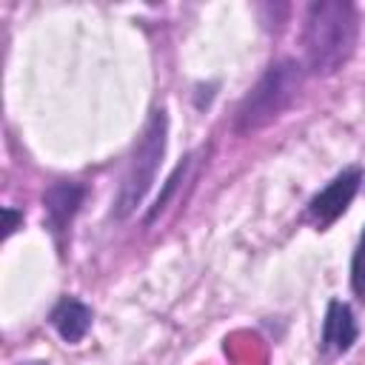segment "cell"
Returning a JSON list of instances; mask_svg holds the SVG:
<instances>
[{"label": "cell", "mask_w": 365, "mask_h": 365, "mask_svg": "<svg viewBox=\"0 0 365 365\" xmlns=\"http://www.w3.org/2000/svg\"><path fill=\"white\" fill-rule=\"evenodd\" d=\"M359 37V14L356 6L348 0H317L305 9L302 23V48H305V68L311 74H334L339 71Z\"/></svg>", "instance_id": "6da1fadb"}, {"label": "cell", "mask_w": 365, "mask_h": 365, "mask_svg": "<svg viewBox=\"0 0 365 365\" xmlns=\"http://www.w3.org/2000/svg\"><path fill=\"white\" fill-rule=\"evenodd\" d=\"M305 80V66L285 57L265 68V74L254 83V88L242 97L234 114V131L237 134H254L265 125H271L299 94Z\"/></svg>", "instance_id": "7a4b0ae2"}, {"label": "cell", "mask_w": 365, "mask_h": 365, "mask_svg": "<svg viewBox=\"0 0 365 365\" xmlns=\"http://www.w3.org/2000/svg\"><path fill=\"white\" fill-rule=\"evenodd\" d=\"M165 145H168V114H165V108H157V111H151V117L128 157V165L120 177V188H117L114 208H111L114 220H128L143 205L148 188L157 180L160 163L165 157Z\"/></svg>", "instance_id": "3957f363"}, {"label": "cell", "mask_w": 365, "mask_h": 365, "mask_svg": "<svg viewBox=\"0 0 365 365\" xmlns=\"http://www.w3.org/2000/svg\"><path fill=\"white\" fill-rule=\"evenodd\" d=\"M362 185V168L351 165L345 171H339L322 191H317L311 200H308V220L322 231L328 225H334L345 211L348 205L354 202L356 191Z\"/></svg>", "instance_id": "277c9868"}, {"label": "cell", "mask_w": 365, "mask_h": 365, "mask_svg": "<svg viewBox=\"0 0 365 365\" xmlns=\"http://www.w3.org/2000/svg\"><path fill=\"white\" fill-rule=\"evenodd\" d=\"M83 200H86V188L80 182H71V180H60V182L46 188V194H43L46 225L57 242H63V237H66L71 220L77 217Z\"/></svg>", "instance_id": "5b68a950"}, {"label": "cell", "mask_w": 365, "mask_h": 365, "mask_svg": "<svg viewBox=\"0 0 365 365\" xmlns=\"http://www.w3.org/2000/svg\"><path fill=\"white\" fill-rule=\"evenodd\" d=\"M359 336L354 311L342 299H331L325 308L322 319V336H319V351L322 354H348Z\"/></svg>", "instance_id": "8992f818"}, {"label": "cell", "mask_w": 365, "mask_h": 365, "mask_svg": "<svg viewBox=\"0 0 365 365\" xmlns=\"http://www.w3.org/2000/svg\"><path fill=\"white\" fill-rule=\"evenodd\" d=\"M91 319H94L91 308H88L86 302H80L77 297H60L57 305H54L51 314H48L51 328H54V331L60 334V339L68 342V345L83 342V336H86L88 328H91Z\"/></svg>", "instance_id": "52a82bcc"}, {"label": "cell", "mask_w": 365, "mask_h": 365, "mask_svg": "<svg viewBox=\"0 0 365 365\" xmlns=\"http://www.w3.org/2000/svg\"><path fill=\"white\" fill-rule=\"evenodd\" d=\"M191 165H194V154H188V157H185V160H182V163H180V165H177V168L171 171V177L165 180V185H163V191L157 194V200H154V205H151V208H148V214H145V225H151V222H154V220H157V217H160V214H163V211L168 208V200L174 197V191L180 188V182H182V180L188 177V171H191Z\"/></svg>", "instance_id": "ba28073f"}, {"label": "cell", "mask_w": 365, "mask_h": 365, "mask_svg": "<svg viewBox=\"0 0 365 365\" xmlns=\"http://www.w3.org/2000/svg\"><path fill=\"white\" fill-rule=\"evenodd\" d=\"M351 291L359 302H365V228L359 231L354 257H351Z\"/></svg>", "instance_id": "9c48e42d"}, {"label": "cell", "mask_w": 365, "mask_h": 365, "mask_svg": "<svg viewBox=\"0 0 365 365\" xmlns=\"http://www.w3.org/2000/svg\"><path fill=\"white\" fill-rule=\"evenodd\" d=\"M3 217H6V225H3V240H9V237L17 231V225L23 222V214H20V211H14V208H3Z\"/></svg>", "instance_id": "30bf717a"}, {"label": "cell", "mask_w": 365, "mask_h": 365, "mask_svg": "<svg viewBox=\"0 0 365 365\" xmlns=\"http://www.w3.org/2000/svg\"><path fill=\"white\" fill-rule=\"evenodd\" d=\"M26 365H46V362H26Z\"/></svg>", "instance_id": "8fae6325"}]
</instances>
